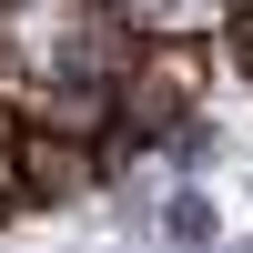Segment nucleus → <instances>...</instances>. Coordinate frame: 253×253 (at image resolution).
<instances>
[{
	"label": "nucleus",
	"mask_w": 253,
	"mask_h": 253,
	"mask_svg": "<svg viewBox=\"0 0 253 253\" xmlns=\"http://www.w3.org/2000/svg\"><path fill=\"white\" fill-rule=\"evenodd\" d=\"M193 91H203V51H193V41H152V51L122 71V132H112V162L172 142L182 122H193Z\"/></svg>",
	"instance_id": "nucleus-1"
},
{
	"label": "nucleus",
	"mask_w": 253,
	"mask_h": 253,
	"mask_svg": "<svg viewBox=\"0 0 253 253\" xmlns=\"http://www.w3.org/2000/svg\"><path fill=\"white\" fill-rule=\"evenodd\" d=\"M20 172H31V203H81L112 162L91 152V142H71V132H51V122H20Z\"/></svg>",
	"instance_id": "nucleus-2"
}]
</instances>
